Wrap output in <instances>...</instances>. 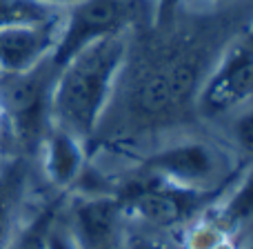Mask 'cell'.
I'll use <instances>...</instances> for the list:
<instances>
[{"label":"cell","mask_w":253,"mask_h":249,"mask_svg":"<svg viewBox=\"0 0 253 249\" xmlns=\"http://www.w3.org/2000/svg\"><path fill=\"white\" fill-rule=\"evenodd\" d=\"M49 249H76L65 223L60 225V216H58V220L53 223L51 232H49Z\"/></svg>","instance_id":"17"},{"label":"cell","mask_w":253,"mask_h":249,"mask_svg":"<svg viewBox=\"0 0 253 249\" xmlns=\"http://www.w3.org/2000/svg\"><path fill=\"white\" fill-rule=\"evenodd\" d=\"M29 187V160L13 156L0 167V249H7L20 229V211Z\"/></svg>","instance_id":"10"},{"label":"cell","mask_w":253,"mask_h":249,"mask_svg":"<svg viewBox=\"0 0 253 249\" xmlns=\"http://www.w3.org/2000/svg\"><path fill=\"white\" fill-rule=\"evenodd\" d=\"M65 9L49 7L38 0H0V29L34 27L56 20Z\"/></svg>","instance_id":"13"},{"label":"cell","mask_w":253,"mask_h":249,"mask_svg":"<svg viewBox=\"0 0 253 249\" xmlns=\"http://www.w3.org/2000/svg\"><path fill=\"white\" fill-rule=\"evenodd\" d=\"M9 138V129H7V120H4V114H2V107H0V147H2V143ZM11 140V138H9Z\"/></svg>","instance_id":"19"},{"label":"cell","mask_w":253,"mask_h":249,"mask_svg":"<svg viewBox=\"0 0 253 249\" xmlns=\"http://www.w3.org/2000/svg\"><path fill=\"white\" fill-rule=\"evenodd\" d=\"M62 16L34 27L0 29V71L22 74L51 58L60 36Z\"/></svg>","instance_id":"8"},{"label":"cell","mask_w":253,"mask_h":249,"mask_svg":"<svg viewBox=\"0 0 253 249\" xmlns=\"http://www.w3.org/2000/svg\"><path fill=\"white\" fill-rule=\"evenodd\" d=\"M144 174L196 192H222L238 169L222 147L200 138H187L153 151L138 167Z\"/></svg>","instance_id":"4"},{"label":"cell","mask_w":253,"mask_h":249,"mask_svg":"<svg viewBox=\"0 0 253 249\" xmlns=\"http://www.w3.org/2000/svg\"><path fill=\"white\" fill-rule=\"evenodd\" d=\"M62 205H65V198L60 194L44 207H40L25 225H20L7 249H49V232L60 216Z\"/></svg>","instance_id":"12"},{"label":"cell","mask_w":253,"mask_h":249,"mask_svg":"<svg viewBox=\"0 0 253 249\" xmlns=\"http://www.w3.org/2000/svg\"><path fill=\"white\" fill-rule=\"evenodd\" d=\"M253 98V27L224 49L200 89V109L220 116Z\"/></svg>","instance_id":"6"},{"label":"cell","mask_w":253,"mask_h":249,"mask_svg":"<svg viewBox=\"0 0 253 249\" xmlns=\"http://www.w3.org/2000/svg\"><path fill=\"white\" fill-rule=\"evenodd\" d=\"M129 53V34L80 49L58 67L51 92V123L87 143L98 129Z\"/></svg>","instance_id":"1"},{"label":"cell","mask_w":253,"mask_h":249,"mask_svg":"<svg viewBox=\"0 0 253 249\" xmlns=\"http://www.w3.org/2000/svg\"><path fill=\"white\" fill-rule=\"evenodd\" d=\"M38 2H44V4L56 7V9H69V7H74V4L83 2V0H38Z\"/></svg>","instance_id":"18"},{"label":"cell","mask_w":253,"mask_h":249,"mask_svg":"<svg viewBox=\"0 0 253 249\" xmlns=\"http://www.w3.org/2000/svg\"><path fill=\"white\" fill-rule=\"evenodd\" d=\"M144 16H151L144 0H83L62 11L51 62L60 67L96 40L129 34Z\"/></svg>","instance_id":"5"},{"label":"cell","mask_w":253,"mask_h":249,"mask_svg":"<svg viewBox=\"0 0 253 249\" xmlns=\"http://www.w3.org/2000/svg\"><path fill=\"white\" fill-rule=\"evenodd\" d=\"M123 249H171V245L160 238L158 234H144V232H135V234H125Z\"/></svg>","instance_id":"14"},{"label":"cell","mask_w":253,"mask_h":249,"mask_svg":"<svg viewBox=\"0 0 253 249\" xmlns=\"http://www.w3.org/2000/svg\"><path fill=\"white\" fill-rule=\"evenodd\" d=\"M211 218L227 236H236L247 223L253 220V165L231 180L222 196L207 207Z\"/></svg>","instance_id":"11"},{"label":"cell","mask_w":253,"mask_h":249,"mask_svg":"<svg viewBox=\"0 0 253 249\" xmlns=\"http://www.w3.org/2000/svg\"><path fill=\"white\" fill-rule=\"evenodd\" d=\"M36 153H40L42 174L60 192L76 187V183L83 178L87 162L84 140H80L71 131L51 123Z\"/></svg>","instance_id":"9"},{"label":"cell","mask_w":253,"mask_h":249,"mask_svg":"<svg viewBox=\"0 0 253 249\" xmlns=\"http://www.w3.org/2000/svg\"><path fill=\"white\" fill-rule=\"evenodd\" d=\"M222 192L184 189L138 169L116 192V196L123 202L126 218L140 220L156 229H173L196 218L211 202L218 200Z\"/></svg>","instance_id":"3"},{"label":"cell","mask_w":253,"mask_h":249,"mask_svg":"<svg viewBox=\"0 0 253 249\" xmlns=\"http://www.w3.org/2000/svg\"><path fill=\"white\" fill-rule=\"evenodd\" d=\"M58 67L47 58L22 74L0 71V107L7 120L9 138L27 153L38 151L51 127V92Z\"/></svg>","instance_id":"2"},{"label":"cell","mask_w":253,"mask_h":249,"mask_svg":"<svg viewBox=\"0 0 253 249\" xmlns=\"http://www.w3.org/2000/svg\"><path fill=\"white\" fill-rule=\"evenodd\" d=\"M184 4V0H153V7H151V18L158 27L167 25L171 18L175 16L180 7Z\"/></svg>","instance_id":"16"},{"label":"cell","mask_w":253,"mask_h":249,"mask_svg":"<svg viewBox=\"0 0 253 249\" xmlns=\"http://www.w3.org/2000/svg\"><path fill=\"white\" fill-rule=\"evenodd\" d=\"M215 249H238L236 245H233V238H229V241H224L222 245H218Z\"/></svg>","instance_id":"20"},{"label":"cell","mask_w":253,"mask_h":249,"mask_svg":"<svg viewBox=\"0 0 253 249\" xmlns=\"http://www.w3.org/2000/svg\"><path fill=\"white\" fill-rule=\"evenodd\" d=\"M233 136H236L238 145L245 151L253 153V109L245 111L242 116H238L233 123Z\"/></svg>","instance_id":"15"},{"label":"cell","mask_w":253,"mask_h":249,"mask_svg":"<svg viewBox=\"0 0 253 249\" xmlns=\"http://www.w3.org/2000/svg\"><path fill=\"white\" fill-rule=\"evenodd\" d=\"M125 220V207L116 192H96L74 198L65 227L76 249H123Z\"/></svg>","instance_id":"7"}]
</instances>
